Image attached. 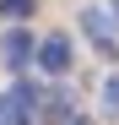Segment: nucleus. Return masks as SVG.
Listing matches in <instances>:
<instances>
[{"mask_svg":"<svg viewBox=\"0 0 119 125\" xmlns=\"http://www.w3.org/2000/svg\"><path fill=\"white\" fill-rule=\"evenodd\" d=\"M81 33H87L108 60H119V33H114V22H108V11H92V6H87V11H81Z\"/></svg>","mask_w":119,"mask_h":125,"instance_id":"1","label":"nucleus"},{"mask_svg":"<svg viewBox=\"0 0 119 125\" xmlns=\"http://www.w3.org/2000/svg\"><path fill=\"white\" fill-rule=\"evenodd\" d=\"M38 65H43L49 76H65V71L76 65V60H70V38H65V33H49L43 44H38Z\"/></svg>","mask_w":119,"mask_h":125,"instance_id":"2","label":"nucleus"},{"mask_svg":"<svg viewBox=\"0 0 119 125\" xmlns=\"http://www.w3.org/2000/svg\"><path fill=\"white\" fill-rule=\"evenodd\" d=\"M0 60H6L11 71H22L27 60H33V33H27V27H11V33H0Z\"/></svg>","mask_w":119,"mask_h":125,"instance_id":"3","label":"nucleus"},{"mask_svg":"<svg viewBox=\"0 0 119 125\" xmlns=\"http://www.w3.org/2000/svg\"><path fill=\"white\" fill-rule=\"evenodd\" d=\"M103 114H108V120H119V76H108V82H103Z\"/></svg>","mask_w":119,"mask_h":125,"instance_id":"4","label":"nucleus"},{"mask_svg":"<svg viewBox=\"0 0 119 125\" xmlns=\"http://www.w3.org/2000/svg\"><path fill=\"white\" fill-rule=\"evenodd\" d=\"M0 16H11V22H22V16H33V0H0Z\"/></svg>","mask_w":119,"mask_h":125,"instance_id":"5","label":"nucleus"},{"mask_svg":"<svg viewBox=\"0 0 119 125\" xmlns=\"http://www.w3.org/2000/svg\"><path fill=\"white\" fill-rule=\"evenodd\" d=\"M0 125H22V120H16V109H11V98H6V93H0Z\"/></svg>","mask_w":119,"mask_h":125,"instance_id":"6","label":"nucleus"},{"mask_svg":"<svg viewBox=\"0 0 119 125\" xmlns=\"http://www.w3.org/2000/svg\"><path fill=\"white\" fill-rule=\"evenodd\" d=\"M65 125H87V120H81V114H70V120H65Z\"/></svg>","mask_w":119,"mask_h":125,"instance_id":"7","label":"nucleus"},{"mask_svg":"<svg viewBox=\"0 0 119 125\" xmlns=\"http://www.w3.org/2000/svg\"><path fill=\"white\" fill-rule=\"evenodd\" d=\"M114 16H119V0H114Z\"/></svg>","mask_w":119,"mask_h":125,"instance_id":"8","label":"nucleus"}]
</instances>
